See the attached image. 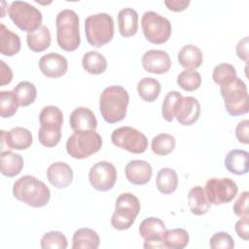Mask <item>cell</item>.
<instances>
[{
    "label": "cell",
    "mask_w": 249,
    "mask_h": 249,
    "mask_svg": "<svg viewBox=\"0 0 249 249\" xmlns=\"http://www.w3.org/2000/svg\"><path fill=\"white\" fill-rule=\"evenodd\" d=\"M189 240V233L184 229L166 230L163 236V245L169 249H183L188 245Z\"/></svg>",
    "instance_id": "cell-33"
},
{
    "label": "cell",
    "mask_w": 249,
    "mask_h": 249,
    "mask_svg": "<svg viewBox=\"0 0 249 249\" xmlns=\"http://www.w3.org/2000/svg\"><path fill=\"white\" fill-rule=\"evenodd\" d=\"M248 218H249V215H245V216L241 217V219H239L235 223V226H234V230H235L237 235L244 240H248V235H249Z\"/></svg>",
    "instance_id": "cell-44"
},
{
    "label": "cell",
    "mask_w": 249,
    "mask_h": 249,
    "mask_svg": "<svg viewBox=\"0 0 249 249\" xmlns=\"http://www.w3.org/2000/svg\"><path fill=\"white\" fill-rule=\"evenodd\" d=\"M2 142L5 141L6 145L10 149L15 150H26L33 142L31 132L22 126H16L9 131L1 130Z\"/></svg>",
    "instance_id": "cell-20"
},
{
    "label": "cell",
    "mask_w": 249,
    "mask_h": 249,
    "mask_svg": "<svg viewBox=\"0 0 249 249\" xmlns=\"http://www.w3.org/2000/svg\"><path fill=\"white\" fill-rule=\"evenodd\" d=\"M23 164V159L20 155L12 151H3L1 153V173L4 176L15 177L20 173Z\"/></svg>",
    "instance_id": "cell-28"
},
{
    "label": "cell",
    "mask_w": 249,
    "mask_h": 249,
    "mask_svg": "<svg viewBox=\"0 0 249 249\" xmlns=\"http://www.w3.org/2000/svg\"><path fill=\"white\" fill-rule=\"evenodd\" d=\"M249 121L243 120L238 123V124L235 127V136L238 140V142L243 144L249 143Z\"/></svg>",
    "instance_id": "cell-43"
},
{
    "label": "cell",
    "mask_w": 249,
    "mask_h": 249,
    "mask_svg": "<svg viewBox=\"0 0 249 249\" xmlns=\"http://www.w3.org/2000/svg\"><path fill=\"white\" fill-rule=\"evenodd\" d=\"M83 68L89 74L99 75L107 69V60L103 54L96 51L86 53L82 59Z\"/></svg>",
    "instance_id": "cell-31"
},
{
    "label": "cell",
    "mask_w": 249,
    "mask_h": 249,
    "mask_svg": "<svg viewBox=\"0 0 249 249\" xmlns=\"http://www.w3.org/2000/svg\"><path fill=\"white\" fill-rule=\"evenodd\" d=\"M70 126L74 131L89 130L97 127V120L93 112L87 107H78L72 111L69 117Z\"/></svg>",
    "instance_id": "cell-21"
},
{
    "label": "cell",
    "mask_w": 249,
    "mask_h": 249,
    "mask_svg": "<svg viewBox=\"0 0 249 249\" xmlns=\"http://www.w3.org/2000/svg\"><path fill=\"white\" fill-rule=\"evenodd\" d=\"M209 245L212 249H232L234 242L228 232L219 231L211 236Z\"/></svg>",
    "instance_id": "cell-41"
},
{
    "label": "cell",
    "mask_w": 249,
    "mask_h": 249,
    "mask_svg": "<svg viewBox=\"0 0 249 249\" xmlns=\"http://www.w3.org/2000/svg\"><path fill=\"white\" fill-rule=\"evenodd\" d=\"M112 143L132 154H142L148 148V139L139 130L131 126H121L113 130Z\"/></svg>",
    "instance_id": "cell-11"
},
{
    "label": "cell",
    "mask_w": 249,
    "mask_h": 249,
    "mask_svg": "<svg viewBox=\"0 0 249 249\" xmlns=\"http://www.w3.org/2000/svg\"><path fill=\"white\" fill-rule=\"evenodd\" d=\"M158 190L163 195L173 193L178 187V176L174 169L164 167L159 170L156 178Z\"/></svg>",
    "instance_id": "cell-30"
},
{
    "label": "cell",
    "mask_w": 249,
    "mask_h": 249,
    "mask_svg": "<svg viewBox=\"0 0 249 249\" xmlns=\"http://www.w3.org/2000/svg\"><path fill=\"white\" fill-rule=\"evenodd\" d=\"M220 92L224 99L227 112L233 117L248 112L249 97L246 84L238 77L220 86Z\"/></svg>",
    "instance_id": "cell-6"
},
{
    "label": "cell",
    "mask_w": 249,
    "mask_h": 249,
    "mask_svg": "<svg viewBox=\"0 0 249 249\" xmlns=\"http://www.w3.org/2000/svg\"><path fill=\"white\" fill-rule=\"evenodd\" d=\"M43 249H65L67 247V239L60 231H53L46 232L40 241Z\"/></svg>",
    "instance_id": "cell-40"
},
{
    "label": "cell",
    "mask_w": 249,
    "mask_h": 249,
    "mask_svg": "<svg viewBox=\"0 0 249 249\" xmlns=\"http://www.w3.org/2000/svg\"><path fill=\"white\" fill-rule=\"evenodd\" d=\"M143 68L153 74H164L171 67V59L169 54L162 50H149L141 59Z\"/></svg>",
    "instance_id": "cell-15"
},
{
    "label": "cell",
    "mask_w": 249,
    "mask_h": 249,
    "mask_svg": "<svg viewBox=\"0 0 249 249\" xmlns=\"http://www.w3.org/2000/svg\"><path fill=\"white\" fill-rule=\"evenodd\" d=\"M73 249H96L99 246L100 238L97 232L89 228L78 229L72 238Z\"/></svg>",
    "instance_id": "cell-26"
},
{
    "label": "cell",
    "mask_w": 249,
    "mask_h": 249,
    "mask_svg": "<svg viewBox=\"0 0 249 249\" xmlns=\"http://www.w3.org/2000/svg\"><path fill=\"white\" fill-rule=\"evenodd\" d=\"M89 180L93 189L99 192H107L111 190L116 183V167L109 161H98L90 167Z\"/></svg>",
    "instance_id": "cell-13"
},
{
    "label": "cell",
    "mask_w": 249,
    "mask_h": 249,
    "mask_svg": "<svg viewBox=\"0 0 249 249\" xmlns=\"http://www.w3.org/2000/svg\"><path fill=\"white\" fill-rule=\"evenodd\" d=\"M13 91L16 93L19 106L21 107H26L32 104L37 97L36 87L34 86V84L27 81L19 82L14 88Z\"/></svg>",
    "instance_id": "cell-34"
},
{
    "label": "cell",
    "mask_w": 249,
    "mask_h": 249,
    "mask_svg": "<svg viewBox=\"0 0 249 249\" xmlns=\"http://www.w3.org/2000/svg\"><path fill=\"white\" fill-rule=\"evenodd\" d=\"M178 61L186 70H195L198 68L203 61L201 50L196 45H185L178 53Z\"/></svg>",
    "instance_id": "cell-24"
},
{
    "label": "cell",
    "mask_w": 249,
    "mask_h": 249,
    "mask_svg": "<svg viewBox=\"0 0 249 249\" xmlns=\"http://www.w3.org/2000/svg\"><path fill=\"white\" fill-rule=\"evenodd\" d=\"M39 68L48 78H59L67 72L68 62L63 55L57 53H49L40 58Z\"/></svg>",
    "instance_id": "cell-16"
},
{
    "label": "cell",
    "mask_w": 249,
    "mask_h": 249,
    "mask_svg": "<svg viewBox=\"0 0 249 249\" xmlns=\"http://www.w3.org/2000/svg\"><path fill=\"white\" fill-rule=\"evenodd\" d=\"M248 202H249V193L247 191L242 192L236 201L232 206L233 213L238 217H243L249 215L248 213Z\"/></svg>",
    "instance_id": "cell-42"
},
{
    "label": "cell",
    "mask_w": 249,
    "mask_h": 249,
    "mask_svg": "<svg viewBox=\"0 0 249 249\" xmlns=\"http://www.w3.org/2000/svg\"><path fill=\"white\" fill-rule=\"evenodd\" d=\"M200 104L198 100L194 96H183L175 117L178 123L182 125H192L199 118Z\"/></svg>",
    "instance_id": "cell-17"
},
{
    "label": "cell",
    "mask_w": 249,
    "mask_h": 249,
    "mask_svg": "<svg viewBox=\"0 0 249 249\" xmlns=\"http://www.w3.org/2000/svg\"><path fill=\"white\" fill-rule=\"evenodd\" d=\"M19 106L16 93L12 90H2L0 92V115L2 118L14 116Z\"/></svg>",
    "instance_id": "cell-36"
},
{
    "label": "cell",
    "mask_w": 249,
    "mask_h": 249,
    "mask_svg": "<svg viewBox=\"0 0 249 249\" xmlns=\"http://www.w3.org/2000/svg\"><path fill=\"white\" fill-rule=\"evenodd\" d=\"M141 27L145 38L149 42L157 45L167 42L172 30L170 21L153 11H148L143 14Z\"/></svg>",
    "instance_id": "cell-10"
},
{
    "label": "cell",
    "mask_w": 249,
    "mask_h": 249,
    "mask_svg": "<svg viewBox=\"0 0 249 249\" xmlns=\"http://www.w3.org/2000/svg\"><path fill=\"white\" fill-rule=\"evenodd\" d=\"M175 145V138L171 134L160 133L152 139L151 148L156 155L166 156L174 150Z\"/></svg>",
    "instance_id": "cell-35"
},
{
    "label": "cell",
    "mask_w": 249,
    "mask_h": 249,
    "mask_svg": "<svg viewBox=\"0 0 249 249\" xmlns=\"http://www.w3.org/2000/svg\"><path fill=\"white\" fill-rule=\"evenodd\" d=\"M139 199L130 193L121 194L115 203V211L111 217V225L118 231L129 229L140 212Z\"/></svg>",
    "instance_id": "cell-8"
},
{
    "label": "cell",
    "mask_w": 249,
    "mask_h": 249,
    "mask_svg": "<svg viewBox=\"0 0 249 249\" xmlns=\"http://www.w3.org/2000/svg\"><path fill=\"white\" fill-rule=\"evenodd\" d=\"M166 231L163 221L156 217L143 220L139 226V233L144 241V248H165L163 236Z\"/></svg>",
    "instance_id": "cell-14"
},
{
    "label": "cell",
    "mask_w": 249,
    "mask_h": 249,
    "mask_svg": "<svg viewBox=\"0 0 249 249\" xmlns=\"http://www.w3.org/2000/svg\"><path fill=\"white\" fill-rule=\"evenodd\" d=\"M21 48L20 38L18 34L0 23V53L6 56L17 54Z\"/></svg>",
    "instance_id": "cell-25"
},
{
    "label": "cell",
    "mask_w": 249,
    "mask_h": 249,
    "mask_svg": "<svg viewBox=\"0 0 249 249\" xmlns=\"http://www.w3.org/2000/svg\"><path fill=\"white\" fill-rule=\"evenodd\" d=\"M102 147V138L94 130H78L66 142V151L74 159L83 160L97 153Z\"/></svg>",
    "instance_id": "cell-7"
},
{
    "label": "cell",
    "mask_w": 249,
    "mask_h": 249,
    "mask_svg": "<svg viewBox=\"0 0 249 249\" xmlns=\"http://www.w3.org/2000/svg\"><path fill=\"white\" fill-rule=\"evenodd\" d=\"M119 32L123 37H131L138 29V14L132 8H124L118 14Z\"/></svg>",
    "instance_id": "cell-23"
},
{
    "label": "cell",
    "mask_w": 249,
    "mask_h": 249,
    "mask_svg": "<svg viewBox=\"0 0 249 249\" xmlns=\"http://www.w3.org/2000/svg\"><path fill=\"white\" fill-rule=\"evenodd\" d=\"M56 41L65 52H74L81 44L79 17L75 11L64 9L55 18Z\"/></svg>",
    "instance_id": "cell-3"
},
{
    "label": "cell",
    "mask_w": 249,
    "mask_h": 249,
    "mask_svg": "<svg viewBox=\"0 0 249 249\" xmlns=\"http://www.w3.org/2000/svg\"><path fill=\"white\" fill-rule=\"evenodd\" d=\"M14 196L25 204L39 208L48 204L51 192L47 185L32 175L18 178L13 186Z\"/></svg>",
    "instance_id": "cell-2"
},
{
    "label": "cell",
    "mask_w": 249,
    "mask_h": 249,
    "mask_svg": "<svg viewBox=\"0 0 249 249\" xmlns=\"http://www.w3.org/2000/svg\"><path fill=\"white\" fill-rule=\"evenodd\" d=\"M40 128L38 138L45 147L56 146L61 138V127L63 124V114L61 110L53 105L45 106L39 115Z\"/></svg>",
    "instance_id": "cell-4"
},
{
    "label": "cell",
    "mask_w": 249,
    "mask_h": 249,
    "mask_svg": "<svg viewBox=\"0 0 249 249\" xmlns=\"http://www.w3.org/2000/svg\"><path fill=\"white\" fill-rule=\"evenodd\" d=\"M9 17L22 31L32 32L42 24L43 16L39 9L25 1H14L8 9Z\"/></svg>",
    "instance_id": "cell-9"
},
{
    "label": "cell",
    "mask_w": 249,
    "mask_h": 249,
    "mask_svg": "<svg viewBox=\"0 0 249 249\" xmlns=\"http://www.w3.org/2000/svg\"><path fill=\"white\" fill-rule=\"evenodd\" d=\"M160 83L154 78L146 77L137 84V92L139 96L146 102L155 101L160 93Z\"/></svg>",
    "instance_id": "cell-32"
},
{
    "label": "cell",
    "mask_w": 249,
    "mask_h": 249,
    "mask_svg": "<svg viewBox=\"0 0 249 249\" xmlns=\"http://www.w3.org/2000/svg\"><path fill=\"white\" fill-rule=\"evenodd\" d=\"M236 71L233 65L230 63H221L214 67L212 72V79L213 81L219 85L222 86L226 83H229L230 81L236 78Z\"/></svg>",
    "instance_id": "cell-39"
},
{
    "label": "cell",
    "mask_w": 249,
    "mask_h": 249,
    "mask_svg": "<svg viewBox=\"0 0 249 249\" xmlns=\"http://www.w3.org/2000/svg\"><path fill=\"white\" fill-rule=\"evenodd\" d=\"M115 32L113 18L106 13L89 16L85 20V33L88 43L95 48H101L112 41Z\"/></svg>",
    "instance_id": "cell-5"
},
{
    "label": "cell",
    "mask_w": 249,
    "mask_h": 249,
    "mask_svg": "<svg viewBox=\"0 0 249 249\" xmlns=\"http://www.w3.org/2000/svg\"><path fill=\"white\" fill-rule=\"evenodd\" d=\"M249 154L245 150L234 149L225 158V166L228 171L235 175H244L248 172Z\"/></svg>",
    "instance_id": "cell-22"
},
{
    "label": "cell",
    "mask_w": 249,
    "mask_h": 249,
    "mask_svg": "<svg viewBox=\"0 0 249 249\" xmlns=\"http://www.w3.org/2000/svg\"><path fill=\"white\" fill-rule=\"evenodd\" d=\"M129 102L127 90L121 86H109L103 89L99 97V110L102 118L109 124L124 119Z\"/></svg>",
    "instance_id": "cell-1"
},
{
    "label": "cell",
    "mask_w": 249,
    "mask_h": 249,
    "mask_svg": "<svg viewBox=\"0 0 249 249\" xmlns=\"http://www.w3.org/2000/svg\"><path fill=\"white\" fill-rule=\"evenodd\" d=\"M204 192L211 204L220 205L231 201L236 196L238 188L231 178L214 177L206 181Z\"/></svg>",
    "instance_id": "cell-12"
},
{
    "label": "cell",
    "mask_w": 249,
    "mask_h": 249,
    "mask_svg": "<svg viewBox=\"0 0 249 249\" xmlns=\"http://www.w3.org/2000/svg\"><path fill=\"white\" fill-rule=\"evenodd\" d=\"M0 86H5L10 84L13 80V71L11 67L3 60H0Z\"/></svg>",
    "instance_id": "cell-46"
},
{
    "label": "cell",
    "mask_w": 249,
    "mask_h": 249,
    "mask_svg": "<svg viewBox=\"0 0 249 249\" xmlns=\"http://www.w3.org/2000/svg\"><path fill=\"white\" fill-rule=\"evenodd\" d=\"M190 0H165L164 5L173 12H182L190 5Z\"/></svg>",
    "instance_id": "cell-47"
},
{
    "label": "cell",
    "mask_w": 249,
    "mask_h": 249,
    "mask_svg": "<svg viewBox=\"0 0 249 249\" xmlns=\"http://www.w3.org/2000/svg\"><path fill=\"white\" fill-rule=\"evenodd\" d=\"M248 48H249V37L246 36L244 37L243 39H241L237 45H236V49H235V52H236V54L237 56L247 62L248 59H249V53H248Z\"/></svg>",
    "instance_id": "cell-45"
},
{
    "label": "cell",
    "mask_w": 249,
    "mask_h": 249,
    "mask_svg": "<svg viewBox=\"0 0 249 249\" xmlns=\"http://www.w3.org/2000/svg\"><path fill=\"white\" fill-rule=\"evenodd\" d=\"M182 97L183 95L176 90L169 91L165 95L161 105V115L166 122L173 121Z\"/></svg>",
    "instance_id": "cell-37"
},
{
    "label": "cell",
    "mask_w": 249,
    "mask_h": 249,
    "mask_svg": "<svg viewBox=\"0 0 249 249\" xmlns=\"http://www.w3.org/2000/svg\"><path fill=\"white\" fill-rule=\"evenodd\" d=\"M126 179L133 185H145L147 184L153 174L151 164L142 160H130L124 169Z\"/></svg>",
    "instance_id": "cell-19"
},
{
    "label": "cell",
    "mask_w": 249,
    "mask_h": 249,
    "mask_svg": "<svg viewBox=\"0 0 249 249\" xmlns=\"http://www.w3.org/2000/svg\"><path fill=\"white\" fill-rule=\"evenodd\" d=\"M188 204L194 215L201 216L208 212L211 203L208 201L204 189L200 186L193 187L188 195Z\"/></svg>",
    "instance_id": "cell-27"
},
{
    "label": "cell",
    "mask_w": 249,
    "mask_h": 249,
    "mask_svg": "<svg viewBox=\"0 0 249 249\" xmlns=\"http://www.w3.org/2000/svg\"><path fill=\"white\" fill-rule=\"evenodd\" d=\"M26 42L32 52L41 53L51 45V32L46 25L42 24L36 30L27 33Z\"/></svg>",
    "instance_id": "cell-29"
},
{
    "label": "cell",
    "mask_w": 249,
    "mask_h": 249,
    "mask_svg": "<svg viewBox=\"0 0 249 249\" xmlns=\"http://www.w3.org/2000/svg\"><path fill=\"white\" fill-rule=\"evenodd\" d=\"M49 182L57 189L67 188L73 181V170L71 166L63 161L52 163L46 172Z\"/></svg>",
    "instance_id": "cell-18"
},
{
    "label": "cell",
    "mask_w": 249,
    "mask_h": 249,
    "mask_svg": "<svg viewBox=\"0 0 249 249\" xmlns=\"http://www.w3.org/2000/svg\"><path fill=\"white\" fill-rule=\"evenodd\" d=\"M177 84L187 91L197 89L201 85V76L196 70H184L177 77Z\"/></svg>",
    "instance_id": "cell-38"
}]
</instances>
